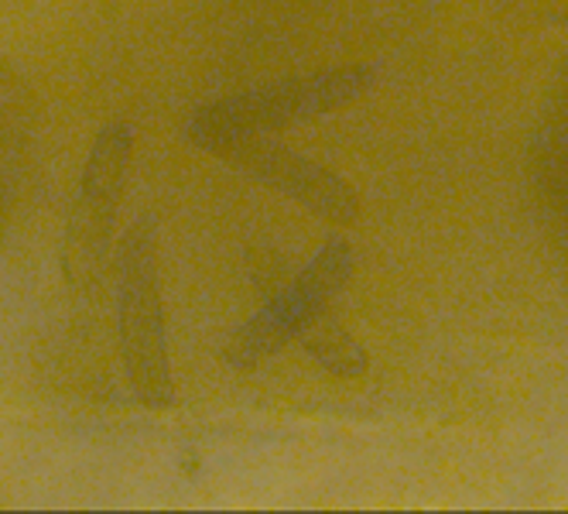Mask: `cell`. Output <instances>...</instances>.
<instances>
[{
  "label": "cell",
  "instance_id": "obj_8",
  "mask_svg": "<svg viewBox=\"0 0 568 514\" xmlns=\"http://www.w3.org/2000/svg\"><path fill=\"white\" fill-rule=\"evenodd\" d=\"M251 279H254V285L264 295H271L281 285L292 282V271H288V261H284V254H277L271 248H257V251H251Z\"/></svg>",
  "mask_w": 568,
  "mask_h": 514
},
{
  "label": "cell",
  "instance_id": "obj_2",
  "mask_svg": "<svg viewBox=\"0 0 568 514\" xmlns=\"http://www.w3.org/2000/svg\"><path fill=\"white\" fill-rule=\"evenodd\" d=\"M374 75L377 72L371 65H343L315 75H292L284 83L257 90H243L199 107L189 117L185 138L195 148L216 154L233 141L274 134L292 124H305L315 121V117L343 110L374 87Z\"/></svg>",
  "mask_w": 568,
  "mask_h": 514
},
{
  "label": "cell",
  "instance_id": "obj_6",
  "mask_svg": "<svg viewBox=\"0 0 568 514\" xmlns=\"http://www.w3.org/2000/svg\"><path fill=\"white\" fill-rule=\"evenodd\" d=\"M38 103L24 75L0 56V248L21 220L38 172Z\"/></svg>",
  "mask_w": 568,
  "mask_h": 514
},
{
  "label": "cell",
  "instance_id": "obj_5",
  "mask_svg": "<svg viewBox=\"0 0 568 514\" xmlns=\"http://www.w3.org/2000/svg\"><path fill=\"white\" fill-rule=\"evenodd\" d=\"M216 158L226 162L230 169L284 192L288 200H295L308 213L329 220L336 226H349L359 216V200L343 175L292 151L288 144L271 141L267 134L233 141V144L220 148Z\"/></svg>",
  "mask_w": 568,
  "mask_h": 514
},
{
  "label": "cell",
  "instance_id": "obj_7",
  "mask_svg": "<svg viewBox=\"0 0 568 514\" xmlns=\"http://www.w3.org/2000/svg\"><path fill=\"white\" fill-rule=\"evenodd\" d=\"M298 343L308 357L333 377L356 381V377L367 374V350H363V343L336 320L333 309L322 312L318 320H312L298 333Z\"/></svg>",
  "mask_w": 568,
  "mask_h": 514
},
{
  "label": "cell",
  "instance_id": "obj_4",
  "mask_svg": "<svg viewBox=\"0 0 568 514\" xmlns=\"http://www.w3.org/2000/svg\"><path fill=\"white\" fill-rule=\"evenodd\" d=\"M353 274V251L346 241H326L315 254V261L267 295V305L243 323L223 346V364L233 371H254L261 367L271 353H277L284 343L298 340V333L318 320L322 312H329L336 295L346 289Z\"/></svg>",
  "mask_w": 568,
  "mask_h": 514
},
{
  "label": "cell",
  "instance_id": "obj_3",
  "mask_svg": "<svg viewBox=\"0 0 568 514\" xmlns=\"http://www.w3.org/2000/svg\"><path fill=\"white\" fill-rule=\"evenodd\" d=\"M134 162V128L128 121L106 124L79 175V192L69 210L62 241V274L65 285L93 299L103 285V274L113 251V223L124 203V189Z\"/></svg>",
  "mask_w": 568,
  "mask_h": 514
},
{
  "label": "cell",
  "instance_id": "obj_1",
  "mask_svg": "<svg viewBox=\"0 0 568 514\" xmlns=\"http://www.w3.org/2000/svg\"><path fill=\"white\" fill-rule=\"evenodd\" d=\"M116 330L128 381L141 409L165 412L175 405V377L169 357V320L161 299L158 220L141 213L116 244L113 258Z\"/></svg>",
  "mask_w": 568,
  "mask_h": 514
}]
</instances>
